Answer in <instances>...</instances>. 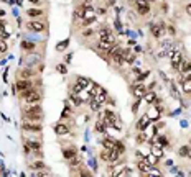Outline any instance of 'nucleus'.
<instances>
[{"mask_svg":"<svg viewBox=\"0 0 191 177\" xmlns=\"http://www.w3.org/2000/svg\"><path fill=\"white\" fill-rule=\"evenodd\" d=\"M21 95L20 97L21 98H25V102L26 103H38L40 100H41V95H40V92H36V90H25V92H20Z\"/></svg>","mask_w":191,"mask_h":177,"instance_id":"f257e3e1","label":"nucleus"},{"mask_svg":"<svg viewBox=\"0 0 191 177\" xmlns=\"http://www.w3.org/2000/svg\"><path fill=\"white\" fill-rule=\"evenodd\" d=\"M99 49H102V51H109L111 48L115 46V38L112 36V34H107L104 38H101V43H99Z\"/></svg>","mask_w":191,"mask_h":177,"instance_id":"f03ea898","label":"nucleus"},{"mask_svg":"<svg viewBox=\"0 0 191 177\" xmlns=\"http://www.w3.org/2000/svg\"><path fill=\"white\" fill-rule=\"evenodd\" d=\"M31 87H33L31 82H30V80H26V79H23V80H20V82L15 84V90H17V92H25V90H30Z\"/></svg>","mask_w":191,"mask_h":177,"instance_id":"7ed1b4c3","label":"nucleus"},{"mask_svg":"<svg viewBox=\"0 0 191 177\" xmlns=\"http://www.w3.org/2000/svg\"><path fill=\"white\" fill-rule=\"evenodd\" d=\"M181 61H183V54L180 51L171 52V67H173V69H178L180 64H181Z\"/></svg>","mask_w":191,"mask_h":177,"instance_id":"20e7f679","label":"nucleus"},{"mask_svg":"<svg viewBox=\"0 0 191 177\" xmlns=\"http://www.w3.org/2000/svg\"><path fill=\"white\" fill-rule=\"evenodd\" d=\"M23 130H25V131H35V133H40V131H41V125H40L38 121H36V123H33L31 120H30V121H25V123H23Z\"/></svg>","mask_w":191,"mask_h":177,"instance_id":"39448f33","label":"nucleus"},{"mask_svg":"<svg viewBox=\"0 0 191 177\" xmlns=\"http://www.w3.org/2000/svg\"><path fill=\"white\" fill-rule=\"evenodd\" d=\"M54 133H56V135H59V136H64V135H68V133H69V128H68L66 125L59 123V125H56V126H54Z\"/></svg>","mask_w":191,"mask_h":177,"instance_id":"423d86ee","label":"nucleus"},{"mask_svg":"<svg viewBox=\"0 0 191 177\" xmlns=\"http://www.w3.org/2000/svg\"><path fill=\"white\" fill-rule=\"evenodd\" d=\"M28 28H31L33 31H45V25L41 21H31V23H28Z\"/></svg>","mask_w":191,"mask_h":177,"instance_id":"0eeeda50","label":"nucleus"},{"mask_svg":"<svg viewBox=\"0 0 191 177\" xmlns=\"http://www.w3.org/2000/svg\"><path fill=\"white\" fill-rule=\"evenodd\" d=\"M41 113V107L40 105H31V107H28L25 110V115H38Z\"/></svg>","mask_w":191,"mask_h":177,"instance_id":"6e6552de","label":"nucleus"},{"mask_svg":"<svg viewBox=\"0 0 191 177\" xmlns=\"http://www.w3.org/2000/svg\"><path fill=\"white\" fill-rule=\"evenodd\" d=\"M137 167H138V170H142V172H148V170H150V164H148V161L142 159V161H138Z\"/></svg>","mask_w":191,"mask_h":177,"instance_id":"1a4fd4ad","label":"nucleus"},{"mask_svg":"<svg viewBox=\"0 0 191 177\" xmlns=\"http://www.w3.org/2000/svg\"><path fill=\"white\" fill-rule=\"evenodd\" d=\"M178 71L183 72V74H188L191 71V62H186V61H181V64L178 67Z\"/></svg>","mask_w":191,"mask_h":177,"instance_id":"9d476101","label":"nucleus"},{"mask_svg":"<svg viewBox=\"0 0 191 177\" xmlns=\"http://www.w3.org/2000/svg\"><path fill=\"white\" fill-rule=\"evenodd\" d=\"M150 31H151V34H153L155 38H162V33H163V30H162V26H158V25H151Z\"/></svg>","mask_w":191,"mask_h":177,"instance_id":"9b49d317","label":"nucleus"},{"mask_svg":"<svg viewBox=\"0 0 191 177\" xmlns=\"http://www.w3.org/2000/svg\"><path fill=\"white\" fill-rule=\"evenodd\" d=\"M119 157H120V152L114 148V149L111 151V154H109V162H117Z\"/></svg>","mask_w":191,"mask_h":177,"instance_id":"f8f14e48","label":"nucleus"},{"mask_svg":"<svg viewBox=\"0 0 191 177\" xmlns=\"http://www.w3.org/2000/svg\"><path fill=\"white\" fill-rule=\"evenodd\" d=\"M133 93H135V97L140 98V97H143V93H145V87L142 84H137V87H135V90H133Z\"/></svg>","mask_w":191,"mask_h":177,"instance_id":"ddd939ff","label":"nucleus"},{"mask_svg":"<svg viewBox=\"0 0 191 177\" xmlns=\"http://www.w3.org/2000/svg\"><path fill=\"white\" fill-rule=\"evenodd\" d=\"M181 84H183V90L186 92V93H191V77L190 76H188V79H184Z\"/></svg>","mask_w":191,"mask_h":177,"instance_id":"4468645a","label":"nucleus"},{"mask_svg":"<svg viewBox=\"0 0 191 177\" xmlns=\"http://www.w3.org/2000/svg\"><path fill=\"white\" fill-rule=\"evenodd\" d=\"M63 154H64V157H66V159H69V157L76 156V149H74V148H64Z\"/></svg>","mask_w":191,"mask_h":177,"instance_id":"2eb2a0df","label":"nucleus"},{"mask_svg":"<svg viewBox=\"0 0 191 177\" xmlns=\"http://www.w3.org/2000/svg\"><path fill=\"white\" fill-rule=\"evenodd\" d=\"M124 52V61H127V62H133L135 61V54L133 52H129V51H122Z\"/></svg>","mask_w":191,"mask_h":177,"instance_id":"dca6fc26","label":"nucleus"},{"mask_svg":"<svg viewBox=\"0 0 191 177\" xmlns=\"http://www.w3.org/2000/svg\"><path fill=\"white\" fill-rule=\"evenodd\" d=\"M147 125H148V117H142L140 118V121H138V125H137V128L138 130H145Z\"/></svg>","mask_w":191,"mask_h":177,"instance_id":"f3484780","label":"nucleus"},{"mask_svg":"<svg viewBox=\"0 0 191 177\" xmlns=\"http://www.w3.org/2000/svg\"><path fill=\"white\" fill-rule=\"evenodd\" d=\"M94 98L97 100L99 103H104L105 100H107V97H105V92H104V90H99V93H97V95H96Z\"/></svg>","mask_w":191,"mask_h":177,"instance_id":"a211bd4d","label":"nucleus"},{"mask_svg":"<svg viewBox=\"0 0 191 177\" xmlns=\"http://www.w3.org/2000/svg\"><path fill=\"white\" fill-rule=\"evenodd\" d=\"M26 13H28V17H41V15H43V12L38 10V8H30Z\"/></svg>","mask_w":191,"mask_h":177,"instance_id":"6ab92c4d","label":"nucleus"},{"mask_svg":"<svg viewBox=\"0 0 191 177\" xmlns=\"http://www.w3.org/2000/svg\"><path fill=\"white\" fill-rule=\"evenodd\" d=\"M21 48H23V49H26V51H31V49H35V43L23 41V43H21Z\"/></svg>","mask_w":191,"mask_h":177,"instance_id":"aec40b11","label":"nucleus"},{"mask_svg":"<svg viewBox=\"0 0 191 177\" xmlns=\"http://www.w3.org/2000/svg\"><path fill=\"white\" fill-rule=\"evenodd\" d=\"M102 144H104V148H105V149H114V146H115V141H111V139H104V143H102Z\"/></svg>","mask_w":191,"mask_h":177,"instance_id":"412c9836","label":"nucleus"},{"mask_svg":"<svg viewBox=\"0 0 191 177\" xmlns=\"http://www.w3.org/2000/svg\"><path fill=\"white\" fill-rule=\"evenodd\" d=\"M68 44H69V39H64V41H61V43L56 46V49H58V51H63V49H66Z\"/></svg>","mask_w":191,"mask_h":177,"instance_id":"4be33fe9","label":"nucleus"},{"mask_svg":"<svg viewBox=\"0 0 191 177\" xmlns=\"http://www.w3.org/2000/svg\"><path fill=\"white\" fill-rule=\"evenodd\" d=\"M99 107H101V103H99L96 98H92V100H91V110L97 111V110H99Z\"/></svg>","mask_w":191,"mask_h":177,"instance_id":"5701e85b","label":"nucleus"},{"mask_svg":"<svg viewBox=\"0 0 191 177\" xmlns=\"http://www.w3.org/2000/svg\"><path fill=\"white\" fill-rule=\"evenodd\" d=\"M68 161H69V166L74 167V166H78V164H79V157L78 156H72V157H69Z\"/></svg>","mask_w":191,"mask_h":177,"instance_id":"b1692460","label":"nucleus"},{"mask_svg":"<svg viewBox=\"0 0 191 177\" xmlns=\"http://www.w3.org/2000/svg\"><path fill=\"white\" fill-rule=\"evenodd\" d=\"M107 34H111V30H109V28H101V30H99V36H101V38H104Z\"/></svg>","mask_w":191,"mask_h":177,"instance_id":"393cba45","label":"nucleus"},{"mask_svg":"<svg viewBox=\"0 0 191 177\" xmlns=\"http://www.w3.org/2000/svg\"><path fill=\"white\" fill-rule=\"evenodd\" d=\"M33 74H35L33 69H25V71H21V76H23V77H31Z\"/></svg>","mask_w":191,"mask_h":177,"instance_id":"a878e982","label":"nucleus"},{"mask_svg":"<svg viewBox=\"0 0 191 177\" xmlns=\"http://www.w3.org/2000/svg\"><path fill=\"white\" fill-rule=\"evenodd\" d=\"M26 118L31 120V121H40L41 120V113H38V115H26Z\"/></svg>","mask_w":191,"mask_h":177,"instance_id":"bb28decb","label":"nucleus"},{"mask_svg":"<svg viewBox=\"0 0 191 177\" xmlns=\"http://www.w3.org/2000/svg\"><path fill=\"white\" fill-rule=\"evenodd\" d=\"M114 148H115V149H117L119 152H120V154H122V152L125 151V146H124L122 143H117V141H115V146H114Z\"/></svg>","mask_w":191,"mask_h":177,"instance_id":"cd10ccee","label":"nucleus"},{"mask_svg":"<svg viewBox=\"0 0 191 177\" xmlns=\"http://www.w3.org/2000/svg\"><path fill=\"white\" fill-rule=\"evenodd\" d=\"M148 12H150V7H138V13H142V15H147Z\"/></svg>","mask_w":191,"mask_h":177,"instance_id":"c85d7f7f","label":"nucleus"},{"mask_svg":"<svg viewBox=\"0 0 191 177\" xmlns=\"http://www.w3.org/2000/svg\"><path fill=\"white\" fill-rule=\"evenodd\" d=\"M78 84L84 89V87H87V79H82V77H79L78 79Z\"/></svg>","mask_w":191,"mask_h":177,"instance_id":"c756f323","label":"nucleus"},{"mask_svg":"<svg viewBox=\"0 0 191 177\" xmlns=\"http://www.w3.org/2000/svg\"><path fill=\"white\" fill-rule=\"evenodd\" d=\"M137 7H150L148 0H137Z\"/></svg>","mask_w":191,"mask_h":177,"instance_id":"7c9ffc66","label":"nucleus"},{"mask_svg":"<svg viewBox=\"0 0 191 177\" xmlns=\"http://www.w3.org/2000/svg\"><path fill=\"white\" fill-rule=\"evenodd\" d=\"M96 130H97V131H104V123H102V121H97V123H96Z\"/></svg>","mask_w":191,"mask_h":177,"instance_id":"2f4dec72","label":"nucleus"},{"mask_svg":"<svg viewBox=\"0 0 191 177\" xmlns=\"http://www.w3.org/2000/svg\"><path fill=\"white\" fill-rule=\"evenodd\" d=\"M180 154H181V156H188V146H183V148L180 149Z\"/></svg>","mask_w":191,"mask_h":177,"instance_id":"473e14b6","label":"nucleus"},{"mask_svg":"<svg viewBox=\"0 0 191 177\" xmlns=\"http://www.w3.org/2000/svg\"><path fill=\"white\" fill-rule=\"evenodd\" d=\"M5 51H7V43L2 41V43H0V52H5Z\"/></svg>","mask_w":191,"mask_h":177,"instance_id":"72a5a7b5","label":"nucleus"},{"mask_svg":"<svg viewBox=\"0 0 191 177\" xmlns=\"http://www.w3.org/2000/svg\"><path fill=\"white\" fill-rule=\"evenodd\" d=\"M58 71L61 72V74H66V66L64 64H59L58 66Z\"/></svg>","mask_w":191,"mask_h":177,"instance_id":"f704fd0d","label":"nucleus"},{"mask_svg":"<svg viewBox=\"0 0 191 177\" xmlns=\"http://www.w3.org/2000/svg\"><path fill=\"white\" fill-rule=\"evenodd\" d=\"M145 98H147V102H153L155 100V93H148Z\"/></svg>","mask_w":191,"mask_h":177,"instance_id":"c9c22d12","label":"nucleus"},{"mask_svg":"<svg viewBox=\"0 0 191 177\" xmlns=\"http://www.w3.org/2000/svg\"><path fill=\"white\" fill-rule=\"evenodd\" d=\"M145 139H147V136H145L143 133H142V135H138V138H137V141H138V143H143Z\"/></svg>","mask_w":191,"mask_h":177,"instance_id":"e433bc0d","label":"nucleus"},{"mask_svg":"<svg viewBox=\"0 0 191 177\" xmlns=\"http://www.w3.org/2000/svg\"><path fill=\"white\" fill-rule=\"evenodd\" d=\"M31 167H35V169H41V167H43V162H33Z\"/></svg>","mask_w":191,"mask_h":177,"instance_id":"4c0bfd02","label":"nucleus"},{"mask_svg":"<svg viewBox=\"0 0 191 177\" xmlns=\"http://www.w3.org/2000/svg\"><path fill=\"white\" fill-rule=\"evenodd\" d=\"M148 74H150V72H145V74H142V76L138 77V82H140V80H143V79L147 77V76H148Z\"/></svg>","mask_w":191,"mask_h":177,"instance_id":"58836bf2","label":"nucleus"},{"mask_svg":"<svg viewBox=\"0 0 191 177\" xmlns=\"http://www.w3.org/2000/svg\"><path fill=\"white\" fill-rule=\"evenodd\" d=\"M3 26H5V20L0 18V30H3Z\"/></svg>","mask_w":191,"mask_h":177,"instance_id":"ea45409f","label":"nucleus"},{"mask_svg":"<svg viewBox=\"0 0 191 177\" xmlns=\"http://www.w3.org/2000/svg\"><path fill=\"white\" fill-rule=\"evenodd\" d=\"M186 12H188V13L191 15V3H188V7H186Z\"/></svg>","mask_w":191,"mask_h":177,"instance_id":"a19ab883","label":"nucleus"},{"mask_svg":"<svg viewBox=\"0 0 191 177\" xmlns=\"http://www.w3.org/2000/svg\"><path fill=\"white\" fill-rule=\"evenodd\" d=\"M188 157H190V159H191V148H190V149H188Z\"/></svg>","mask_w":191,"mask_h":177,"instance_id":"79ce46f5","label":"nucleus"},{"mask_svg":"<svg viewBox=\"0 0 191 177\" xmlns=\"http://www.w3.org/2000/svg\"><path fill=\"white\" fill-rule=\"evenodd\" d=\"M30 2H33V3H40V0H30Z\"/></svg>","mask_w":191,"mask_h":177,"instance_id":"37998d69","label":"nucleus"}]
</instances>
